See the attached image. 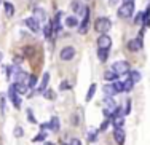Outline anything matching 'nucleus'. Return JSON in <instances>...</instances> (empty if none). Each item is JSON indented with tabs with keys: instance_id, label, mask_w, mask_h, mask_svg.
<instances>
[{
	"instance_id": "1",
	"label": "nucleus",
	"mask_w": 150,
	"mask_h": 145,
	"mask_svg": "<svg viewBox=\"0 0 150 145\" xmlns=\"http://www.w3.org/2000/svg\"><path fill=\"white\" fill-rule=\"evenodd\" d=\"M110 27H112V21H110L109 18H98V19H96V23H94L96 32H99L101 35L109 32Z\"/></svg>"
},
{
	"instance_id": "2",
	"label": "nucleus",
	"mask_w": 150,
	"mask_h": 145,
	"mask_svg": "<svg viewBox=\"0 0 150 145\" xmlns=\"http://www.w3.org/2000/svg\"><path fill=\"white\" fill-rule=\"evenodd\" d=\"M134 13V2H125L123 5L118 8V16L126 19V18H131Z\"/></svg>"
},
{
	"instance_id": "3",
	"label": "nucleus",
	"mask_w": 150,
	"mask_h": 145,
	"mask_svg": "<svg viewBox=\"0 0 150 145\" xmlns=\"http://www.w3.org/2000/svg\"><path fill=\"white\" fill-rule=\"evenodd\" d=\"M110 70H113L117 75H126V73H129V64L126 61H117V62H113Z\"/></svg>"
},
{
	"instance_id": "4",
	"label": "nucleus",
	"mask_w": 150,
	"mask_h": 145,
	"mask_svg": "<svg viewBox=\"0 0 150 145\" xmlns=\"http://www.w3.org/2000/svg\"><path fill=\"white\" fill-rule=\"evenodd\" d=\"M88 27H90V8H85L83 11V21H81L80 27H78V32L81 35L88 32Z\"/></svg>"
},
{
	"instance_id": "5",
	"label": "nucleus",
	"mask_w": 150,
	"mask_h": 145,
	"mask_svg": "<svg viewBox=\"0 0 150 145\" xmlns=\"http://www.w3.org/2000/svg\"><path fill=\"white\" fill-rule=\"evenodd\" d=\"M98 46L101 48V49H109L110 46H112V38H110L109 35H105V34L99 35V38H98Z\"/></svg>"
},
{
	"instance_id": "6",
	"label": "nucleus",
	"mask_w": 150,
	"mask_h": 145,
	"mask_svg": "<svg viewBox=\"0 0 150 145\" xmlns=\"http://www.w3.org/2000/svg\"><path fill=\"white\" fill-rule=\"evenodd\" d=\"M59 56H61L62 61H70V59H74V56H75V48L74 46L62 48V49H61V53H59Z\"/></svg>"
},
{
	"instance_id": "7",
	"label": "nucleus",
	"mask_w": 150,
	"mask_h": 145,
	"mask_svg": "<svg viewBox=\"0 0 150 145\" xmlns=\"http://www.w3.org/2000/svg\"><path fill=\"white\" fill-rule=\"evenodd\" d=\"M24 24L29 27L32 32H38V30H40V23H38L34 16H32V18H26V19H24Z\"/></svg>"
},
{
	"instance_id": "8",
	"label": "nucleus",
	"mask_w": 150,
	"mask_h": 145,
	"mask_svg": "<svg viewBox=\"0 0 150 145\" xmlns=\"http://www.w3.org/2000/svg\"><path fill=\"white\" fill-rule=\"evenodd\" d=\"M8 97L13 101V104H15L16 108H21V101H19V97H18V93H16L15 84H11V86H10V89H8Z\"/></svg>"
},
{
	"instance_id": "9",
	"label": "nucleus",
	"mask_w": 150,
	"mask_h": 145,
	"mask_svg": "<svg viewBox=\"0 0 150 145\" xmlns=\"http://www.w3.org/2000/svg\"><path fill=\"white\" fill-rule=\"evenodd\" d=\"M125 137H126V132L123 131V128H115L113 129V139L118 145H123L125 144Z\"/></svg>"
},
{
	"instance_id": "10",
	"label": "nucleus",
	"mask_w": 150,
	"mask_h": 145,
	"mask_svg": "<svg viewBox=\"0 0 150 145\" xmlns=\"http://www.w3.org/2000/svg\"><path fill=\"white\" fill-rule=\"evenodd\" d=\"M142 48V38H134V40H129L128 42V49L129 51H139Z\"/></svg>"
},
{
	"instance_id": "11",
	"label": "nucleus",
	"mask_w": 150,
	"mask_h": 145,
	"mask_svg": "<svg viewBox=\"0 0 150 145\" xmlns=\"http://www.w3.org/2000/svg\"><path fill=\"white\" fill-rule=\"evenodd\" d=\"M70 8H72V11L75 13V15H83V11H85V8H86V6H83L81 5V2H78V0H74L72 3H70Z\"/></svg>"
},
{
	"instance_id": "12",
	"label": "nucleus",
	"mask_w": 150,
	"mask_h": 145,
	"mask_svg": "<svg viewBox=\"0 0 150 145\" xmlns=\"http://www.w3.org/2000/svg\"><path fill=\"white\" fill-rule=\"evenodd\" d=\"M120 81H121V84H123V91H131L133 89L134 83H133V80L129 78V75H126L123 80H120Z\"/></svg>"
},
{
	"instance_id": "13",
	"label": "nucleus",
	"mask_w": 150,
	"mask_h": 145,
	"mask_svg": "<svg viewBox=\"0 0 150 145\" xmlns=\"http://www.w3.org/2000/svg\"><path fill=\"white\" fill-rule=\"evenodd\" d=\"M102 91H104V94H105V97H113L115 94H118L115 91V88H113V84L110 83V84H105L104 88H102Z\"/></svg>"
},
{
	"instance_id": "14",
	"label": "nucleus",
	"mask_w": 150,
	"mask_h": 145,
	"mask_svg": "<svg viewBox=\"0 0 150 145\" xmlns=\"http://www.w3.org/2000/svg\"><path fill=\"white\" fill-rule=\"evenodd\" d=\"M27 80H29V75L26 72H23V70H19L15 75V83H26Z\"/></svg>"
},
{
	"instance_id": "15",
	"label": "nucleus",
	"mask_w": 150,
	"mask_h": 145,
	"mask_svg": "<svg viewBox=\"0 0 150 145\" xmlns=\"http://www.w3.org/2000/svg\"><path fill=\"white\" fill-rule=\"evenodd\" d=\"M48 81H50V73L45 72V73H43V78H42V83H40V86H38V93H45Z\"/></svg>"
},
{
	"instance_id": "16",
	"label": "nucleus",
	"mask_w": 150,
	"mask_h": 145,
	"mask_svg": "<svg viewBox=\"0 0 150 145\" xmlns=\"http://www.w3.org/2000/svg\"><path fill=\"white\" fill-rule=\"evenodd\" d=\"M34 18L40 23V21H45L46 19V13H45V10H42V8H35L34 10Z\"/></svg>"
},
{
	"instance_id": "17",
	"label": "nucleus",
	"mask_w": 150,
	"mask_h": 145,
	"mask_svg": "<svg viewBox=\"0 0 150 145\" xmlns=\"http://www.w3.org/2000/svg\"><path fill=\"white\" fill-rule=\"evenodd\" d=\"M110 123L113 125V128H123V125H125V116H115V118L110 120Z\"/></svg>"
},
{
	"instance_id": "18",
	"label": "nucleus",
	"mask_w": 150,
	"mask_h": 145,
	"mask_svg": "<svg viewBox=\"0 0 150 145\" xmlns=\"http://www.w3.org/2000/svg\"><path fill=\"white\" fill-rule=\"evenodd\" d=\"M50 129H51L53 132H58L59 131V118L58 116H53V118L50 120Z\"/></svg>"
},
{
	"instance_id": "19",
	"label": "nucleus",
	"mask_w": 150,
	"mask_h": 145,
	"mask_svg": "<svg viewBox=\"0 0 150 145\" xmlns=\"http://www.w3.org/2000/svg\"><path fill=\"white\" fill-rule=\"evenodd\" d=\"M3 6H5V15L8 18H11L13 15H15V5H13V3L5 2V3H3Z\"/></svg>"
},
{
	"instance_id": "20",
	"label": "nucleus",
	"mask_w": 150,
	"mask_h": 145,
	"mask_svg": "<svg viewBox=\"0 0 150 145\" xmlns=\"http://www.w3.org/2000/svg\"><path fill=\"white\" fill-rule=\"evenodd\" d=\"M98 58H99L101 62H105L107 59H109V49H101L99 48L98 49Z\"/></svg>"
},
{
	"instance_id": "21",
	"label": "nucleus",
	"mask_w": 150,
	"mask_h": 145,
	"mask_svg": "<svg viewBox=\"0 0 150 145\" xmlns=\"http://www.w3.org/2000/svg\"><path fill=\"white\" fill-rule=\"evenodd\" d=\"M128 75H129V78L133 80V83H134V84H136V83H139V81H141V78H142V75L137 72V70H131V72L128 73Z\"/></svg>"
},
{
	"instance_id": "22",
	"label": "nucleus",
	"mask_w": 150,
	"mask_h": 145,
	"mask_svg": "<svg viewBox=\"0 0 150 145\" xmlns=\"http://www.w3.org/2000/svg\"><path fill=\"white\" fill-rule=\"evenodd\" d=\"M13 84H15L18 94H26L27 93V84L26 83H13Z\"/></svg>"
},
{
	"instance_id": "23",
	"label": "nucleus",
	"mask_w": 150,
	"mask_h": 145,
	"mask_svg": "<svg viewBox=\"0 0 150 145\" xmlns=\"http://www.w3.org/2000/svg\"><path fill=\"white\" fill-rule=\"evenodd\" d=\"M104 104H105L107 110H112V112H113V108L117 107V104H115V101H113V97H105V99H104Z\"/></svg>"
},
{
	"instance_id": "24",
	"label": "nucleus",
	"mask_w": 150,
	"mask_h": 145,
	"mask_svg": "<svg viewBox=\"0 0 150 145\" xmlns=\"http://www.w3.org/2000/svg\"><path fill=\"white\" fill-rule=\"evenodd\" d=\"M66 26H67V27H77V26H78V19H77L75 16L66 18Z\"/></svg>"
},
{
	"instance_id": "25",
	"label": "nucleus",
	"mask_w": 150,
	"mask_h": 145,
	"mask_svg": "<svg viewBox=\"0 0 150 145\" xmlns=\"http://www.w3.org/2000/svg\"><path fill=\"white\" fill-rule=\"evenodd\" d=\"M104 78H105L107 81H115L117 78H118V75H117L113 70H107V72L104 73Z\"/></svg>"
},
{
	"instance_id": "26",
	"label": "nucleus",
	"mask_w": 150,
	"mask_h": 145,
	"mask_svg": "<svg viewBox=\"0 0 150 145\" xmlns=\"http://www.w3.org/2000/svg\"><path fill=\"white\" fill-rule=\"evenodd\" d=\"M53 32H54V30H53V23H48L46 24V26L43 27V34H45V37L46 38H50L53 35Z\"/></svg>"
},
{
	"instance_id": "27",
	"label": "nucleus",
	"mask_w": 150,
	"mask_h": 145,
	"mask_svg": "<svg viewBox=\"0 0 150 145\" xmlns=\"http://www.w3.org/2000/svg\"><path fill=\"white\" fill-rule=\"evenodd\" d=\"M94 93H96V83H93L91 86H90V89H88V93H86V102H90L91 99H93V96H94Z\"/></svg>"
},
{
	"instance_id": "28",
	"label": "nucleus",
	"mask_w": 150,
	"mask_h": 145,
	"mask_svg": "<svg viewBox=\"0 0 150 145\" xmlns=\"http://www.w3.org/2000/svg\"><path fill=\"white\" fill-rule=\"evenodd\" d=\"M99 134V129H91L90 132H88V140H91V142H94L96 137H98Z\"/></svg>"
},
{
	"instance_id": "29",
	"label": "nucleus",
	"mask_w": 150,
	"mask_h": 145,
	"mask_svg": "<svg viewBox=\"0 0 150 145\" xmlns=\"http://www.w3.org/2000/svg\"><path fill=\"white\" fill-rule=\"evenodd\" d=\"M37 84V77L35 75H29V80H27V88H35Z\"/></svg>"
},
{
	"instance_id": "30",
	"label": "nucleus",
	"mask_w": 150,
	"mask_h": 145,
	"mask_svg": "<svg viewBox=\"0 0 150 145\" xmlns=\"http://www.w3.org/2000/svg\"><path fill=\"white\" fill-rule=\"evenodd\" d=\"M144 24L145 26H150V5L147 6V10L144 13Z\"/></svg>"
},
{
	"instance_id": "31",
	"label": "nucleus",
	"mask_w": 150,
	"mask_h": 145,
	"mask_svg": "<svg viewBox=\"0 0 150 145\" xmlns=\"http://www.w3.org/2000/svg\"><path fill=\"white\" fill-rule=\"evenodd\" d=\"M112 84H113V88H115L117 93H121V91H123V84H121V81H120V80L112 81Z\"/></svg>"
},
{
	"instance_id": "32",
	"label": "nucleus",
	"mask_w": 150,
	"mask_h": 145,
	"mask_svg": "<svg viewBox=\"0 0 150 145\" xmlns=\"http://www.w3.org/2000/svg\"><path fill=\"white\" fill-rule=\"evenodd\" d=\"M134 24H144V13H137V15H136Z\"/></svg>"
},
{
	"instance_id": "33",
	"label": "nucleus",
	"mask_w": 150,
	"mask_h": 145,
	"mask_svg": "<svg viewBox=\"0 0 150 145\" xmlns=\"http://www.w3.org/2000/svg\"><path fill=\"white\" fill-rule=\"evenodd\" d=\"M72 88V84L69 83V81H62V83L59 84V89L61 91H67V89H70Z\"/></svg>"
},
{
	"instance_id": "34",
	"label": "nucleus",
	"mask_w": 150,
	"mask_h": 145,
	"mask_svg": "<svg viewBox=\"0 0 150 145\" xmlns=\"http://www.w3.org/2000/svg\"><path fill=\"white\" fill-rule=\"evenodd\" d=\"M109 125H110V120H109V118H107V120H105V121H104V123H102V125H101V126H99V132H104V131H105L107 128H109Z\"/></svg>"
},
{
	"instance_id": "35",
	"label": "nucleus",
	"mask_w": 150,
	"mask_h": 145,
	"mask_svg": "<svg viewBox=\"0 0 150 145\" xmlns=\"http://www.w3.org/2000/svg\"><path fill=\"white\" fill-rule=\"evenodd\" d=\"M43 96H45V99H51V101H53V99H54L56 96H54V93H53V91L51 89H46L45 91V94H43Z\"/></svg>"
},
{
	"instance_id": "36",
	"label": "nucleus",
	"mask_w": 150,
	"mask_h": 145,
	"mask_svg": "<svg viewBox=\"0 0 150 145\" xmlns=\"http://www.w3.org/2000/svg\"><path fill=\"white\" fill-rule=\"evenodd\" d=\"M24 132H23V128L21 126H16L15 128V137H23Z\"/></svg>"
},
{
	"instance_id": "37",
	"label": "nucleus",
	"mask_w": 150,
	"mask_h": 145,
	"mask_svg": "<svg viewBox=\"0 0 150 145\" xmlns=\"http://www.w3.org/2000/svg\"><path fill=\"white\" fill-rule=\"evenodd\" d=\"M45 137H46V132H42V134H38V136H35L32 140H34V142H40V140L45 139Z\"/></svg>"
},
{
	"instance_id": "38",
	"label": "nucleus",
	"mask_w": 150,
	"mask_h": 145,
	"mask_svg": "<svg viewBox=\"0 0 150 145\" xmlns=\"http://www.w3.org/2000/svg\"><path fill=\"white\" fill-rule=\"evenodd\" d=\"M32 53H34V49H32V46H26V49H24V54H26V56H30Z\"/></svg>"
},
{
	"instance_id": "39",
	"label": "nucleus",
	"mask_w": 150,
	"mask_h": 145,
	"mask_svg": "<svg viewBox=\"0 0 150 145\" xmlns=\"http://www.w3.org/2000/svg\"><path fill=\"white\" fill-rule=\"evenodd\" d=\"M69 145H81V142H80V139H72Z\"/></svg>"
},
{
	"instance_id": "40",
	"label": "nucleus",
	"mask_w": 150,
	"mask_h": 145,
	"mask_svg": "<svg viewBox=\"0 0 150 145\" xmlns=\"http://www.w3.org/2000/svg\"><path fill=\"white\" fill-rule=\"evenodd\" d=\"M0 110L2 113H5V99H2V102H0Z\"/></svg>"
},
{
	"instance_id": "41",
	"label": "nucleus",
	"mask_w": 150,
	"mask_h": 145,
	"mask_svg": "<svg viewBox=\"0 0 150 145\" xmlns=\"http://www.w3.org/2000/svg\"><path fill=\"white\" fill-rule=\"evenodd\" d=\"M27 115H29V121H30V123H35V120H34V116H32V112H30V110L27 112Z\"/></svg>"
},
{
	"instance_id": "42",
	"label": "nucleus",
	"mask_w": 150,
	"mask_h": 145,
	"mask_svg": "<svg viewBox=\"0 0 150 145\" xmlns=\"http://www.w3.org/2000/svg\"><path fill=\"white\" fill-rule=\"evenodd\" d=\"M117 2H118V0H109V3H110L112 6H113V5H117Z\"/></svg>"
},
{
	"instance_id": "43",
	"label": "nucleus",
	"mask_w": 150,
	"mask_h": 145,
	"mask_svg": "<svg viewBox=\"0 0 150 145\" xmlns=\"http://www.w3.org/2000/svg\"><path fill=\"white\" fill-rule=\"evenodd\" d=\"M45 145H54V144H51V142H45Z\"/></svg>"
},
{
	"instance_id": "44",
	"label": "nucleus",
	"mask_w": 150,
	"mask_h": 145,
	"mask_svg": "<svg viewBox=\"0 0 150 145\" xmlns=\"http://www.w3.org/2000/svg\"><path fill=\"white\" fill-rule=\"evenodd\" d=\"M2 58H3V54H2V53H0V61H2Z\"/></svg>"
},
{
	"instance_id": "45",
	"label": "nucleus",
	"mask_w": 150,
	"mask_h": 145,
	"mask_svg": "<svg viewBox=\"0 0 150 145\" xmlns=\"http://www.w3.org/2000/svg\"><path fill=\"white\" fill-rule=\"evenodd\" d=\"M125 2H133V0H125Z\"/></svg>"
},
{
	"instance_id": "46",
	"label": "nucleus",
	"mask_w": 150,
	"mask_h": 145,
	"mask_svg": "<svg viewBox=\"0 0 150 145\" xmlns=\"http://www.w3.org/2000/svg\"><path fill=\"white\" fill-rule=\"evenodd\" d=\"M0 3H2V0H0Z\"/></svg>"
}]
</instances>
